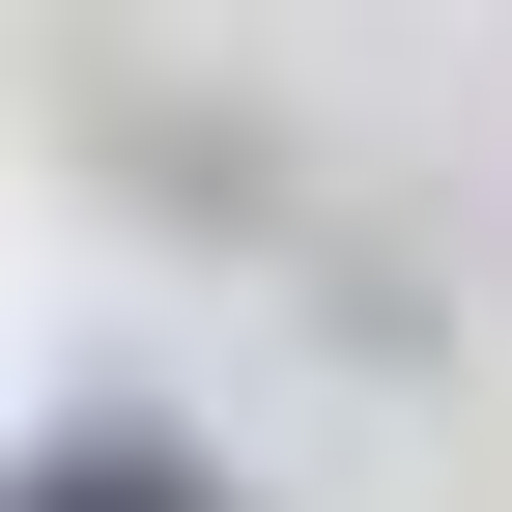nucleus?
I'll return each instance as SVG.
<instances>
[{"instance_id": "1", "label": "nucleus", "mask_w": 512, "mask_h": 512, "mask_svg": "<svg viewBox=\"0 0 512 512\" xmlns=\"http://www.w3.org/2000/svg\"><path fill=\"white\" fill-rule=\"evenodd\" d=\"M0 512H228V484H200V456H171V427H57V456H29V484H0Z\"/></svg>"}]
</instances>
